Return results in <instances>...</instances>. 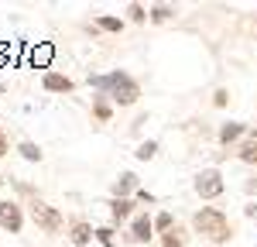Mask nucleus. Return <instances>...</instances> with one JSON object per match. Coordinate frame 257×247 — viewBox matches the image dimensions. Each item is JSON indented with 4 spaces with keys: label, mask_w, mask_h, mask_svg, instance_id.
I'll use <instances>...</instances> for the list:
<instances>
[{
    "label": "nucleus",
    "mask_w": 257,
    "mask_h": 247,
    "mask_svg": "<svg viewBox=\"0 0 257 247\" xmlns=\"http://www.w3.org/2000/svg\"><path fill=\"white\" fill-rule=\"evenodd\" d=\"M106 206H110V226H127L138 213L134 199H106Z\"/></svg>",
    "instance_id": "9d476101"
},
{
    "label": "nucleus",
    "mask_w": 257,
    "mask_h": 247,
    "mask_svg": "<svg viewBox=\"0 0 257 247\" xmlns=\"http://www.w3.org/2000/svg\"><path fill=\"white\" fill-rule=\"evenodd\" d=\"M192 233H199V237L209 240V244H226V240L233 237V223H230L226 209H219V206H202V209L192 213Z\"/></svg>",
    "instance_id": "f03ea898"
},
{
    "label": "nucleus",
    "mask_w": 257,
    "mask_h": 247,
    "mask_svg": "<svg viewBox=\"0 0 257 247\" xmlns=\"http://www.w3.org/2000/svg\"><path fill=\"white\" fill-rule=\"evenodd\" d=\"M243 192H247L250 199H254V196H257V168H254V172H250V175H247V179H243Z\"/></svg>",
    "instance_id": "4be33fe9"
},
{
    "label": "nucleus",
    "mask_w": 257,
    "mask_h": 247,
    "mask_svg": "<svg viewBox=\"0 0 257 247\" xmlns=\"http://www.w3.org/2000/svg\"><path fill=\"white\" fill-rule=\"evenodd\" d=\"M175 14H178L175 4H151V7H148V21H151V24H165V21H172Z\"/></svg>",
    "instance_id": "dca6fc26"
},
{
    "label": "nucleus",
    "mask_w": 257,
    "mask_h": 247,
    "mask_svg": "<svg viewBox=\"0 0 257 247\" xmlns=\"http://www.w3.org/2000/svg\"><path fill=\"white\" fill-rule=\"evenodd\" d=\"M127 240L131 244H151L155 240V216L148 209H138L134 220L127 223Z\"/></svg>",
    "instance_id": "423d86ee"
},
{
    "label": "nucleus",
    "mask_w": 257,
    "mask_h": 247,
    "mask_svg": "<svg viewBox=\"0 0 257 247\" xmlns=\"http://www.w3.org/2000/svg\"><path fill=\"white\" fill-rule=\"evenodd\" d=\"M89 86L96 93H106L113 106H134L141 100V82L127 69H110V72H89Z\"/></svg>",
    "instance_id": "f257e3e1"
},
{
    "label": "nucleus",
    "mask_w": 257,
    "mask_h": 247,
    "mask_svg": "<svg viewBox=\"0 0 257 247\" xmlns=\"http://www.w3.org/2000/svg\"><path fill=\"white\" fill-rule=\"evenodd\" d=\"M7 151H11V141H7V131L0 127V158H7Z\"/></svg>",
    "instance_id": "393cba45"
},
{
    "label": "nucleus",
    "mask_w": 257,
    "mask_h": 247,
    "mask_svg": "<svg viewBox=\"0 0 257 247\" xmlns=\"http://www.w3.org/2000/svg\"><path fill=\"white\" fill-rule=\"evenodd\" d=\"M96 244H103V247H120L117 244V226H110V223L96 226Z\"/></svg>",
    "instance_id": "6ab92c4d"
},
{
    "label": "nucleus",
    "mask_w": 257,
    "mask_h": 247,
    "mask_svg": "<svg viewBox=\"0 0 257 247\" xmlns=\"http://www.w3.org/2000/svg\"><path fill=\"white\" fill-rule=\"evenodd\" d=\"M4 93H7V86H4V82H0V96H4Z\"/></svg>",
    "instance_id": "c85d7f7f"
},
{
    "label": "nucleus",
    "mask_w": 257,
    "mask_h": 247,
    "mask_svg": "<svg viewBox=\"0 0 257 247\" xmlns=\"http://www.w3.org/2000/svg\"><path fill=\"white\" fill-rule=\"evenodd\" d=\"M247 124L243 120H226V124H219V131H216V141H219V148H237L243 138H247Z\"/></svg>",
    "instance_id": "1a4fd4ad"
},
{
    "label": "nucleus",
    "mask_w": 257,
    "mask_h": 247,
    "mask_svg": "<svg viewBox=\"0 0 257 247\" xmlns=\"http://www.w3.org/2000/svg\"><path fill=\"white\" fill-rule=\"evenodd\" d=\"M243 216H250V220H257V203H254V199H250V203L243 206Z\"/></svg>",
    "instance_id": "a878e982"
},
{
    "label": "nucleus",
    "mask_w": 257,
    "mask_h": 247,
    "mask_svg": "<svg viewBox=\"0 0 257 247\" xmlns=\"http://www.w3.org/2000/svg\"><path fill=\"white\" fill-rule=\"evenodd\" d=\"M123 24H127V21L117 18V14H96V21H93V28H96V31H106V35H120Z\"/></svg>",
    "instance_id": "2eb2a0df"
},
{
    "label": "nucleus",
    "mask_w": 257,
    "mask_h": 247,
    "mask_svg": "<svg viewBox=\"0 0 257 247\" xmlns=\"http://www.w3.org/2000/svg\"><path fill=\"white\" fill-rule=\"evenodd\" d=\"M123 11H127V21L131 24H148V7L144 4H127Z\"/></svg>",
    "instance_id": "412c9836"
},
{
    "label": "nucleus",
    "mask_w": 257,
    "mask_h": 247,
    "mask_svg": "<svg viewBox=\"0 0 257 247\" xmlns=\"http://www.w3.org/2000/svg\"><path fill=\"white\" fill-rule=\"evenodd\" d=\"M89 110H93V117H96L99 124H110V120H113V100H110L106 93H93Z\"/></svg>",
    "instance_id": "f8f14e48"
},
{
    "label": "nucleus",
    "mask_w": 257,
    "mask_h": 247,
    "mask_svg": "<svg viewBox=\"0 0 257 247\" xmlns=\"http://www.w3.org/2000/svg\"><path fill=\"white\" fill-rule=\"evenodd\" d=\"M7 179H11V175H0V189H7Z\"/></svg>",
    "instance_id": "cd10ccee"
},
{
    "label": "nucleus",
    "mask_w": 257,
    "mask_h": 247,
    "mask_svg": "<svg viewBox=\"0 0 257 247\" xmlns=\"http://www.w3.org/2000/svg\"><path fill=\"white\" fill-rule=\"evenodd\" d=\"M18 151H21V158H24V162H35V165L45 158V151H41L35 141H21V144H18Z\"/></svg>",
    "instance_id": "f3484780"
},
{
    "label": "nucleus",
    "mask_w": 257,
    "mask_h": 247,
    "mask_svg": "<svg viewBox=\"0 0 257 247\" xmlns=\"http://www.w3.org/2000/svg\"><path fill=\"white\" fill-rule=\"evenodd\" d=\"M134 203H155V192H151V189H138V192H134Z\"/></svg>",
    "instance_id": "5701e85b"
},
{
    "label": "nucleus",
    "mask_w": 257,
    "mask_h": 247,
    "mask_svg": "<svg viewBox=\"0 0 257 247\" xmlns=\"http://www.w3.org/2000/svg\"><path fill=\"white\" fill-rule=\"evenodd\" d=\"M192 192H196L202 203H213V199H219V196L226 192V179H223V172H219L216 165L199 168L196 175H192Z\"/></svg>",
    "instance_id": "20e7f679"
},
{
    "label": "nucleus",
    "mask_w": 257,
    "mask_h": 247,
    "mask_svg": "<svg viewBox=\"0 0 257 247\" xmlns=\"http://www.w3.org/2000/svg\"><path fill=\"white\" fill-rule=\"evenodd\" d=\"M48 55H52V52H48V48H41V52H35V62H48Z\"/></svg>",
    "instance_id": "bb28decb"
},
{
    "label": "nucleus",
    "mask_w": 257,
    "mask_h": 247,
    "mask_svg": "<svg viewBox=\"0 0 257 247\" xmlns=\"http://www.w3.org/2000/svg\"><path fill=\"white\" fill-rule=\"evenodd\" d=\"M233 158L243 165H250V168H257V141L254 138H243V141L233 148Z\"/></svg>",
    "instance_id": "ddd939ff"
},
{
    "label": "nucleus",
    "mask_w": 257,
    "mask_h": 247,
    "mask_svg": "<svg viewBox=\"0 0 257 247\" xmlns=\"http://www.w3.org/2000/svg\"><path fill=\"white\" fill-rule=\"evenodd\" d=\"M28 223V216H24V203L21 199H0V230L4 233H21Z\"/></svg>",
    "instance_id": "39448f33"
},
{
    "label": "nucleus",
    "mask_w": 257,
    "mask_h": 247,
    "mask_svg": "<svg viewBox=\"0 0 257 247\" xmlns=\"http://www.w3.org/2000/svg\"><path fill=\"white\" fill-rule=\"evenodd\" d=\"M175 226V213H168V209H161V213H155V237H161V233H168Z\"/></svg>",
    "instance_id": "a211bd4d"
},
{
    "label": "nucleus",
    "mask_w": 257,
    "mask_h": 247,
    "mask_svg": "<svg viewBox=\"0 0 257 247\" xmlns=\"http://www.w3.org/2000/svg\"><path fill=\"white\" fill-rule=\"evenodd\" d=\"M158 244L161 247H189V230H185L182 223H175L168 233H161V237H158Z\"/></svg>",
    "instance_id": "4468645a"
},
{
    "label": "nucleus",
    "mask_w": 257,
    "mask_h": 247,
    "mask_svg": "<svg viewBox=\"0 0 257 247\" xmlns=\"http://www.w3.org/2000/svg\"><path fill=\"white\" fill-rule=\"evenodd\" d=\"M28 216H31V223L38 226L41 233H48V237H59L62 230H65V216H62L59 206L45 203V199H35V203H28Z\"/></svg>",
    "instance_id": "7ed1b4c3"
},
{
    "label": "nucleus",
    "mask_w": 257,
    "mask_h": 247,
    "mask_svg": "<svg viewBox=\"0 0 257 247\" xmlns=\"http://www.w3.org/2000/svg\"><path fill=\"white\" fill-rule=\"evenodd\" d=\"M138 189H141L138 172H120L117 179L110 182V199H134Z\"/></svg>",
    "instance_id": "0eeeda50"
},
{
    "label": "nucleus",
    "mask_w": 257,
    "mask_h": 247,
    "mask_svg": "<svg viewBox=\"0 0 257 247\" xmlns=\"http://www.w3.org/2000/svg\"><path fill=\"white\" fill-rule=\"evenodd\" d=\"M41 89H45V93H59V96H65V93H72V89H76V82L69 79L65 72L45 69V72H41Z\"/></svg>",
    "instance_id": "9b49d317"
},
{
    "label": "nucleus",
    "mask_w": 257,
    "mask_h": 247,
    "mask_svg": "<svg viewBox=\"0 0 257 247\" xmlns=\"http://www.w3.org/2000/svg\"><path fill=\"white\" fill-rule=\"evenodd\" d=\"M155 155H158V141H155V138L141 141V144H138V151H134V158H138V162H151Z\"/></svg>",
    "instance_id": "aec40b11"
},
{
    "label": "nucleus",
    "mask_w": 257,
    "mask_h": 247,
    "mask_svg": "<svg viewBox=\"0 0 257 247\" xmlns=\"http://www.w3.org/2000/svg\"><path fill=\"white\" fill-rule=\"evenodd\" d=\"M230 103V89H216L213 93V106H226Z\"/></svg>",
    "instance_id": "b1692460"
},
{
    "label": "nucleus",
    "mask_w": 257,
    "mask_h": 247,
    "mask_svg": "<svg viewBox=\"0 0 257 247\" xmlns=\"http://www.w3.org/2000/svg\"><path fill=\"white\" fill-rule=\"evenodd\" d=\"M65 237H69L72 247H89L96 240V226L89 223V220H72V223L65 226Z\"/></svg>",
    "instance_id": "6e6552de"
},
{
    "label": "nucleus",
    "mask_w": 257,
    "mask_h": 247,
    "mask_svg": "<svg viewBox=\"0 0 257 247\" xmlns=\"http://www.w3.org/2000/svg\"><path fill=\"white\" fill-rule=\"evenodd\" d=\"M254 247H257V244H254Z\"/></svg>",
    "instance_id": "c756f323"
}]
</instances>
